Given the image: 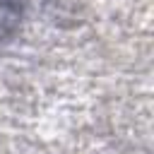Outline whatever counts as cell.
Listing matches in <instances>:
<instances>
[{
	"label": "cell",
	"instance_id": "6da1fadb",
	"mask_svg": "<svg viewBox=\"0 0 154 154\" xmlns=\"http://www.w3.org/2000/svg\"><path fill=\"white\" fill-rule=\"evenodd\" d=\"M19 17V0H0V36L12 29Z\"/></svg>",
	"mask_w": 154,
	"mask_h": 154
}]
</instances>
